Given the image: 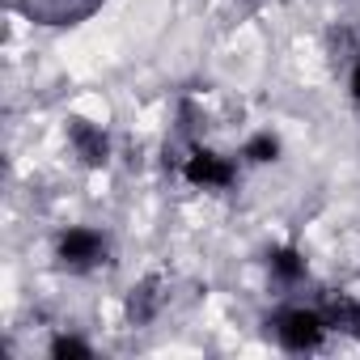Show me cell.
Here are the masks:
<instances>
[{
	"label": "cell",
	"mask_w": 360,
	"mask_h": 360,
	"mask_svg": "<svg viewBox=\"0 0 360 360\" xmlns=\"http://www.w3.org/2000/svg\"><path fill=\"white\" fill-rule=\"evenodd\" d=\"M187 178L195 187H229L233 183V165L217 153H195L187 161Z\"/></svg>",
	"instance_id": "3"
},
{
	"label": "cell",
	"mask_w": 360,
	"mask_h": 360,
	"mask_svg": "<svg viewBox=\"0 0 360 360\" xmlns=\"http://www.w3.org/2000/svg\"><path fill=\"white\" fill-rule=\"evenodd\" d=\"M276 153H280V140H276L271 131H263V136H255V140L246 144V157H250V161H276Z\"/></svg>",
	"instance_id": "8"
},
{
	"label": "cell",
	"mask_w": 360,
	"mask_h": 360,
	"mask_svg": "<svg viewBox=\"0 0 360 360\" xmlns=\"http://www.w3.org/2000/svg\"><path fill=\"white\" fill-rule=\"evenodd\" d=\"M68 136H72V148H77V157L85 161V165H102L106 161V153H110V140H106V131L102 127H89V123H72L68 127Z\"/></svg>",
	"instance_id": "4"
},
{
	"label": "cell",
	"mask_w": 360,
	"mask_h": 360,
	"mask_svg": "<svg viewBox=\"0 0 360 360\" xmlns=\"http://www.w3.org/2000/svg\"><path fill=\"white\" fill-rule=\"evenodd\" d=\"M271 271H276L284 284H297V280L305 276V259H301L297 250H276V255H271Z\"/></svg>",
	"instance_id": "7"
},
{
	"label": "cell",
	"mask_w": 360,
	"mask_h": 360,
	"mask_svg": "<svg viewBox=\"0 0 360 360\" xmlns=\"http://www.w3.org/2000/svg\"><path fill=\"white\" fill-rule=\"evenodd\" d=\"M51 356H89V343H81V339H72V335H60V339L51 343Z\"/></svg>",
	"instance_id": "9"
},
{
	"label": "cell",
	"mask_w": 360,
	"mask_h": 360,
	"mask_svg": "<svg viewBox=\"0 0 360 360\" xmlns=\"http://www.w3.org/2000/svg\"><path fill=\"white\" fill-rule=\"evenodd\" d=\"M157 305H161V292H157V284L148 280V284L131 288V297H127V318H131V322H148V318L157 314Z\"/></svg>",
	"instance_id": "6"
},
{
	"label": "cell",
	"mask_w": 360,
	"mask_h": 360,
	"mask_svg": "<svg viewBox=\"0 0 360 360\" xmlns=\"http://www.w3.org/2000/svg\"><path fill=\"white\" fill-rule=\"evenodd\" d=\"M326 335V318L314 314V309H284L276 318V339L288 347V352H309L318 347Z\"/></svg>",
	"instance_id": "1"
},
{
	"label": "cell",
	"mask_w": 360,
	"mask_h": 360,
	"mask_svg": "<svg viewBox=\"0 0 360 360\" xmlns=\"http://www.w3.org/2000/svg\"><path fill=\"white\" fill-rule=\"evenodd\" d=\"M102 255H106V238L94 233V229H68V233L60 238V259H64V267H72V271L94 267Z\"/></svg>",
	"instance_id": "2"
},
{
	"label": "cell",
	"mask_w": 360,
	"mask_h": 360,
	"mask_svg": "<svg viewBox=\"0 0 360 360\" xmlns=\"http://www.w3.org/2000/svg\"><path fill=\"white\" fill-rule=\"evenodd\" d=\"M352 94L360 98V60H356V68H352Z\"/></svg>",
	"instance_id": "10"
},
{
	"label": "cell",
	"mask_w": 360,
	"mask_h": 360,
	"mask_svg": "<svg viewBox=\"0 0 360 360\" xmlns=\"http://www.w3.org/2000/svg\"><path fill=\"white\" fill-rule=\"evenodd\" d=\"M326 326L347 330V335H360V301H352V297L330 301V305H326Z\"/></svg>",
	"instance_id": "5"
}]
</instances>
